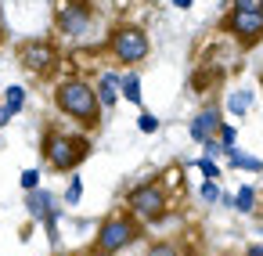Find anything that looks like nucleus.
Here are the masks:
<instances>
[{"label":"nucleus","mask_w":263,"mask_h":256,"mask_svg":"<svg viewBox=\"0 0 263 256\" xmlns=\"http://www.w3.org/2000/svg\"><path fill=\"white\" fill-rule=\"evenodd\" d=\"M170 4H173L177 11H191V8H195V0H170Z\"/></svg>","instance_id":"nucleus-27"},{"label":"nucleus","mask_w":263,"mask_h":256,"mask_svg":"<svg viewBox=\"0 0 263 256\" xmlns=\"http://www.w3.org/2000/svg\"><path fill=\"white\" fill-rule=\"evenodd\" d=\"M40 180H44V170H40V166H26V170L18 173V184H22V191H33V188H40Z\"/></svg>","instance_id":"nucleus-21"},{"label":"nucleus","mask_w":263,"mask_h":256,"mask_svg":"<svg viewBox=\"0 0 263 256\" xmlns=\"http://www.w3.org/2000/svg\"><path fill=\"white\" fill-rule=\"evenodd\" d=\"M0 101H4V108H8L11 116H22L26 105H29V90H26L22 83H8V87H4V98H0Z\"/></svg>","instance_id":"nucleus-16"},{"label":"nucleus","mask_w":263,"mask_h":256,"mask_svg":"<svg viewBox=\"0 0 263 256\" xmlns=\"http://www.w3.org/2000/svg\"><path fill=\"white\" fill-rule=\"evenodd\" d=\"M51 256H83V252H69V249H62V252H58V249H54Z\"/></svg>","instance_id":"nucleus-29"},{"label":"nucleus","mask_w":263,"mask_h":256,"mask_svg":"<svg viewBox=\"0 0 263 256\" xmlns=\"http://www.w3.org/2000/svg\"><path fill=\"white\" fill-rule=\"evenodd\" d=\"M126 209H130L144 227L162 224V220L170 216V191H166V184H162V180H141V184H134V188L126 191Z\"/></svg>","instance_id":"nucleus-6"},{"label":"nucleus","mask_w":263,"mask_h":256,"mask_svg":"<svg viewBox=\"0 0 263 256\" xmlns=\"http://www.w3.org/2000/svg\"><path fill=\"white\" fill-rule=\"evenodd\" d=\"M137 130H141L144 137H152V134H159V130H162V119H159L152 108H141V112H137Z\"/></svg>","instance_id":"nucleus-19"},{"label":"nucleus","mask_w":263,"mask_h":256,"mask_svg":"<svg viewBox=\"0 0 263 256\" xmlns=\"http://www.w3.org/2000/svg\"><path fill=\"white\" fill-rule=\"evenodd\" d=\"M11 119H15V116L4 108V101H0V130H8V123H11Z\"/></svg>","instance_id":"nucleus-26"},{"label":"nucleus","mask_w":263,"mask_h":256,"mask_svg":"<svg viewBox=\"0 0 263 256\" xmlns=\"http://www.w3.org/2000/svg\"><path fill=\"white\" fill-rule=\"evenodd\" d=\"M98 29L94 0H54V33L65 44H83Z\"/></svg>","instance_id":"nucleus-5"},{"label":"nucleus","mask_w":263,"mask_h":256,"mask_svg":"<svg viewBox=\"0 0 263 256\" xmlns=\"http://www.w3.org/2000/svg\"><path fill=\"white\" fill-rule=\"evenodd\" d=\"M119 98L141 108V101H144V83H141V72H137V69L119 72Z\"/></svg>","instance_id":"nucleus-13"},{"label":"nucleus","mask_w":263,"mask_h":256,"mask_svg":"<svg viewBox=\"0 0 263 256\" xmlns=\"http://www.w3.org/2000/svg\"><path fill=\"white\" fill-rule=\"evenodd\" d=\"M245 256H263V242H252V245H245Z\"/></svg>","instance_id":"nucleus-28"},{"label":"nucleus","mask_w":263,"mask_h":256,"mask_svg":"<svg viewBox=\"0 0 263 256\" xmlns=\"http://www.w3.org/2000/svg\"><path fill=\"white\" fill-rule=\"evenodd\" d=\"M220 123H223V108L205 105L202 112H195V116L187 119V137H191L195 144H205V141H213V137H216Z\"/></svg>","instance_id":"nucleus-9"},{"label":"nucleus","mask_w":263,"mask_h":256,"mask_svg":"<svg viewBox=\"0 0 263 256\" xmlns=\"http://www.w3.org/2000/svg\"><path fill=\"white\" fill-rule=\"evenodd\" d=\"M256 206H259V191H256V184H241L238 191H231V209H234V213L252 216Z\"/></svg>","instance_id":"nucleus-15"},{"label":"nucleus","mask_w":263,"mask_h":256,"mask_svg":"<svg viewBox=\"0 0 263 256\" xmlns=\"http://www.w3.org/2000/svg\"><path fill=\"white\" fill-rule=\"evenodd\" d=\"M148 256H187V252H184V245L177 238H155L148 245Z\"/></svg>","instance_id":"nucleus-17"},{"label":"nucleus","mask_w":263,"mask_h":256,"mask_svg":"<svg viewBox=\"0 0 263 256\" xmlns=\"http://www.w3.org/2000/svg\"><path fill=\"white\" fill-rule=\"evenodd\" d=\"M216 141H220L223 148H231V144H238V123H231V119H223V123H220V130H216Z\"/></svg>","instance_id":"nucleus-23"},{"label":"nucleus","mask_w":263,"mask_h":256,"mask_svg":"<svg viewBox=\"0 0 263 256\" xmlns=\"http://www.w3.org/2000/svg\"><path fill=\"white\" fill-rule=\"evenodd\" d=\"M220 33L249 51V47L263 44V11H231L227 8L220 19Z\"/></svg>","instance_id":"nucleus-8"},{"label":"nucleus","mask_w":263,"mask_h":256,"mask_svg":"<svg viewBox=\"0 0 263 256\" xmlns=\"http://www.w3.org/2000/svg\"><path fill=\"white\" fill-rule=\"evenodd\" d=\"M90 134L87 130H62V126H44L40 134V159L51 173H76L90 159Z\"/></svg>","instance_id":"nucleus-2"},{"label":"nucleus","mask_w":263,"mask_h":256,"mask_svg":"<svg viewBox=\"0 0 263 256\" xmlns=\"http://www.w3.org/2000/svg\"><path fill=\"white\" fill-rule=\"evenodd\" d=\"M141 238H144V224H141L130 209H116V213H108V216L98 224L87 256H119V252H126L130 245H137Z\"/></svg>","instance_id":"nucleus-3"},{"label":"nucleus","mask_w":263,"mask_h":256,"mask_svg":"<svg viewBox=\"0 0 263 256\" xmlns=\"http://www.w3.org/2000/svg\"><path fill=\"white\" fill-rule=\"evenodd\" d=\"M51 101H54V108H58L69 123H76V126L87 130V134H94V130L105 123V108H101L98 90H94V83H90L87 76H62V80H54Z\"/></svg>","instance_id":"nucleus-1"},{"label":"nucleus","mask_w":263,"mask_h":256,"mask_svg":"<svg viewBox=\"0 0 263 256\" xmlns=\"http://www.w3.org/2000/svg\"><path fill=\"white\" fill-rule=\"evenodd\" d=\"M94 90H98V101L105 112H112L119 105V72L116 69H105L98 80H94Z\"/></svg>","instance_id":"nucleus-11"},{"label":"nucleus","mask_w":263,"mask_h":256,"mask_svg":"<svg viewBox=\"0 0 263 256\" xmlns=\"http://www.w3.org/2000/svg\"><path fill=\"white\" fill-rule=\"evenodd\" d=\"M223 159H227L231 170H241V173H263V159H259V155H249V152L238 148V144H231V148L223 152Z\"/></svg>","instance_id":"nucleus-14"},{"label":"nucleus","mask_w":263,"mask_h":256,"mask_svg":"<svg viewBox=\"0 0 263 256\" xmlns=\"http://www.w3.org/2000/svg\"><path fill=\"white\" fill-rule=\"evenodd\" d=\"M231 11H263V0H227Z\"/></svg>","instance_id":"nucleus-24"},{"label":"nucleus","mask_w":263,"mask_h":256,"mask_svg":"<svg viewBox=\"0 0 263 256\" xmlns=\"http://www.w3.org/2000/svg\"><path fill=\"white\" fill-rule=\"evenodd\" d=\"M54 206H62V202H58V195H54V191H47L44 184H40V188H33V191H26V213H29V220H33V224H44V220H47V213H51Z\"/></svg>","instance_id":"nucleus-10"},{"label":"nucleus","mask_w":263,"mask_h":256,"mask_svg":"<svg viewBox=\"0 0 263 256\" xmlns=\"http://www.w3.org/2000/svg\"><path fill=\"white\" fill-rule=\"evenodd\" d=\"M252 105H256V90H252V87H234V90H227L223 112L234 116V119H245V116L252 112Z\"/></svg>","instance_id":"nucleus-12"},{"label":"nucleus","mask_w":263,"mask_h":256,"mask_svg":"<svg viewBox=\"0 0 263 256\" xmlns=\"http://www.w3.org/2000/svg\"><path fill=\"white\" fill-rule=\"evenodd\" d=\"M223 152H227V148H223V144H220V141H216V137H213V141H205V144H202V155H209V159H220V155H223Z\"/></svg>","instance_id":"nucleus-25"},{"label":"nucleus","mask_w":263,"mask_h":256,"mask_svg":"<svg viewBox=\"0 0 263 256\" xmlns=\"http://www.w3.org/2000/svg\"><path fill=\"white\" fill-rule=\"evenodd\" d=\"M0 148H4V130H0Z\"/></svg>","instance_id":"nucleus-30"},{"label":"nucleus","mask_w":263,"mask_h":256,"mask_svg":"<svg viewBox=\"0 0 263 256\" xmlns=\"http://www.w3.org/2000/svg\"><path fill=\"white\" fill-rule=\"evenodd\" d=\"M18 62H22V69L29 76L47 80V76H54L62 69V51H58L54 40H26L18 47Z\"/></svg>","instance_id":"nucleus-7"},{"label":"nucleus","mask_w":263,"mask_h":256,"mask_svg":"<svg viewBox=\"0 0 263 256\" xmlns=\"http://www.w3.org/2000/svg\"><path fill=\"white\" fill-rule=\"evenodd\" d=\"M80 198H83V177L80 173H69V184L62 191V206H80Z\"/></svg>","instance_id":"nucleus-18"},{"label":"nucleus","mask_w":263,"mask_h":256,"mask_svg":"<svg viewBox=\"0 0 263 256\" xmlns=\"http://www.w3.org/2000/svg\"><path fill=\"white\" fill-rule=\"evenodd\" d=\"M195 170L202 173V180H220V177H223L220 162H216V159H209V155H198V159H195Z\"/></svg>","instance_id":"nucleus-20"},{"label":"nucleus","mask_w":263,"mask_h":256,"mask_svg":"<svg viewBox=\"0 0 263 256\" xmlns=\"http://www.w3.org/2000/svg\"><path fill=\"white\" fill-rule=\"evenodd\" d=\"M220 195H223V191H220V180H202V184H198V198H202L205 206H216Z\"/></svg>","instance_id":"nucleus-22"},{"label":"nucleus","mask_w":263,"mask_h":256,"mask_svg":"<svg viewBox=\"0 0 263 256\" xmlns=\"http://www.w3.org/2000/svg\"><path fill=\"white\" fill-rule=\"evenodd\" d=\"M105 54L123 65V69H141L148 58H152V36L144 26H134V22H116L108 33H105Z\"/></svg>","instance_id":"nucleus-4"}]
</instances>
